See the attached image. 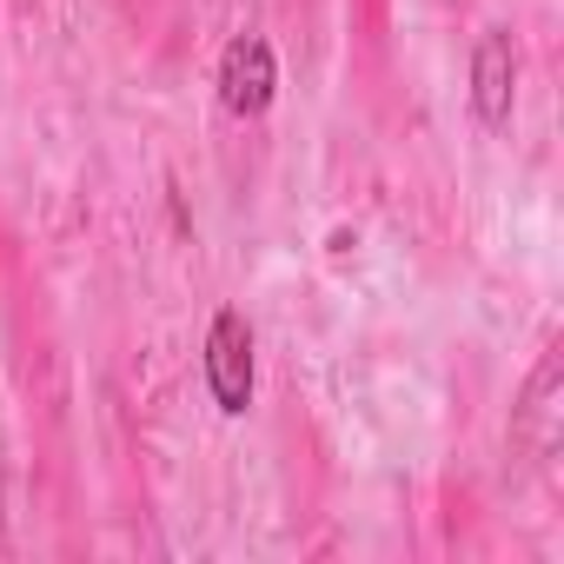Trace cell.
I'll use <instances>...</instances> for the list:
<instances>
[{
  "mask_svg": "<svg viewBox=\"0 0 564 564\" xmlns=\"http://www.w3.org/2000/svg\"><path fill=\"white\" fill-rule=\"evenodd\" d=\"M252 386H259V359H252V326L239 306H219L213 326H206V392L226 419H239L252 405Z\"/></svg>",
  "mask_w": 564,
  "mask_h": 564,
  "instance_id": "1",
  "label": "cell"
},
{
  "mask_svg": "<svg viewBox=\"0 0 564 564\" xmlns=\"http://www.w3.org/2000/svg\"><path fill=\"white\" fill-rule=\"evenodd\" d=\"M279 94V61H272V41L265 34H232L226 54H219V107L239 113V120H259Z\"/></svg>",
  "mask_w": 564,
  "mask_h": 564,
  "instance_id": "2",
  "label": "cell"
},
{
  "mask_svg": "<svg viewBox=\"0 0 564 564\" xmlns=\"http://www.w3.org/2000/svg\"><path fill=\"white\" fill-rule=\"evenodd\" d=\"M511 100H518V41L505 28H485L478 47H471V113L478 127H505L511 120Z\"/></svg>",
  "mask_w": 564,
  "mask_h": 564,
  "instance_id": "3",
  "label": "cell"
},
{
  "mask_svg": "<svg viewBox=\"0 0 564 564\" xmlns=\"http://www.w3.org/2000/svg\"><path fill=\"white\" fill-rule=\"evenodd\" d=\"M551 399H557V352L538 359V372H531V386H524V405H518V419H511V438L531 445L538 458L551 452V419H557Z\"/></svg>",
  "mask_w": 564,
  "mask_h": 564,
  "instance_id": "4",
  "label": "cell"
}]
</instances>
